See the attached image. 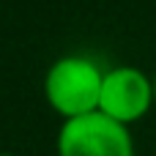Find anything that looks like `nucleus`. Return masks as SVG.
<instances>
[{
    "label": "nucleus",
    "mask_w": 156,
    "mask_h": 156,
    "mask_svg": "<svg viewBox=\"0 0 156 156\" xmlns=\"http://www.w3.org/2000/svg\"><path fill=\"white\" fill-rule=\"evenodd\" d=\"M101 82L104 71L90 58L66 55L49 66L44 77V96L63 121H71L99 110Z\"/></svg>",
    "instance_id": "f257e3e1"
},
{
    "label": "nucleus",
    "mask_w": 156,
    "mask_h": 156,
    "mask_svg": "<svg viewBox=\"0 0 156 156\" xmlns=\"http://www.w3.org/2000/svg\"><path fill=\"white\" fill-rule=\"evenodd\" d=\"M58 156H134V140L129 126L96 110L63 121L58 132Z\"/></svg>",
    "instance_id": "f03ea898"
},
{
    "label": "nucleus",
    "mask_w": 156,
    "mask_h": 156,
    "mask_svg": "<svg viewBox=\"0 0 156 156\" xmlns=\"http://www.w3.org/2000/svg\"><path fill=\"white\" fill-rule=\"evenodd\" d=\"M154 104V77L143 74L134 66H118V69L104 71L99 112L129 126V123L145 118Z\"/></svg>",
    "instance_id": "7ed1b4c3"
},
{
    "label": "nucleus",
    "mask_w": 156,
    "mask_h": 156,
    "mask_svg": "<svg viewBox=\"0 0 156 156\" xmlns=\"http://www.w3.org/2000/svg\"><path fill=\"white\" fill-rule=\"evenodd\" d=\"M154 96H156V74H154Z\"/></svg>",
    "instance_id": "20e7f679"
},
{
    "label": "nucleus",
    "mask_w": 156,
    "mask_h": 156,
    "mask_svg": "<svg viewBox=\"0 0 156 156\" xmlns=\"http://www.w3.org/2000/svg\"><path fill=\"white\" fill-rule=\"evenodd\" d=\"M0 156H14V154H0Z\"/></svg>",
    "instance_id": "39448f33"
}]
</instances>
